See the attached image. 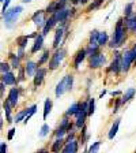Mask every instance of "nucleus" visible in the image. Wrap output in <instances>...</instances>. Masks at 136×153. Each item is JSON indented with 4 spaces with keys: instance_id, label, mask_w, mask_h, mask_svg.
Segmentation results:
<instances>
[{
    "instance_id": "1",
    "label": "nucleus",
    "mask_w": 136,
    "mask_h": 153,
    "mask_svg": "<svg viewBox=\"0 0 136 153\" xmlns=\"http://www.w3.org/2000/svg\"><path fill=\"white\" fill-rule=\"evenodd\" d=\"M127 32L128 29L124 23V19L120 18L116 23V27H114L113 32V37H112V41L109 42V47L110 48H120L121 45L125 42L127 40Z\"/></svg>"
},
{
    "instance_id": "2",
    "label": "nucleus",
    "mask_w": 136,
    "mask_h": 153,
    "mask_svg": "<svg viewBox=\"0 0 136 153\" xmlns=\"http://www.w3.org/2000/svg\"><path fill=\"white\" fill-rule=\"evenodd\" d=\"M22 11H23L22 6H15V7L8 8L6 13H3V21H4V25H6L7 29H11L15 25L16 19H18V16L21 15Z\"/></svg>"
},
{
    "instance_id": "3",
    "label": "nucleus",
    "mask_w": 136,
    "mask_h": 153,
    "mask_svg": "<svg viewBox=\"0 0 136 153\" xmlns=\"http://www.w3.org/2000/svg\"><path fill=\"white\" fill-rule=\"evenodd\" d=\"M72 85H74V75H65L56 86V90H54L56 97H60V96H63L65 92L72 90Z\"/></svg>"
},
{
    "instance_id": "4",
    "label": "nucleus",
    "mask_w": 136,
    "mask_h": 153,
    "mask_svg": "<svg viewBox=\"0 0 136 153\" xmlns=\"http://www.w3.org/2000/svg\"><path fill=\"white\" fill-rule=\"evenodd\" d=\"M64 56H65V51H64V49H61V48L60 49H56V52L51 56V60L48 63V68H49V70H56V68H59V66H60V63L63 62Z\"/></svg>"
},
{
    "instance_id": "5",
    "label": "nucleus",
    "mask_w": 136,
    "mask_h": 153,
    "mask_svg": "<svg viewBox=\"0 0 136 153\" xmlns=\"http://www.w3.org/2000/svg\"><path fill=\"white\" fill-rule=\"evenodd\" d=\"M135 62H136V52L133 51V48H132V49H129V51H125L123 53V62H121L123 71H125V73H127V71L131 68V66H132Z\"/></svg>"
},
{
    "instance_id": "6",
    "label": "nucleus",
    "mask_w": 136,
    "mask_h": 153,
    "mask_svg": "<svg viewBox=\"0 0 136 153\" xmlns=\"http://www.w3.org/2000/svg\"><path fill=\"white\" fill-rule=\"evenodd\" d=\"M106 64V56H105L102 52H98V53L93 55V56H89V67L90 68H101Z\"/></svg>"
},
{
    "instance_id": "7",
    "label": "nucleus",
    "mask_w": 136,
    "mask_h": 153,
    "mask_svg": "<svg viewBox=\"0 0 136 153\" xmlns=\"http://www.w3.org/2000/svg\"><path fill=\"white\" fill-rule=\"evenodd\" d=\"M121 62H123V53L120 52H116L114 53V57L112 60L110 66L108 67V73H113V74H118L123 71V66H121Z\"/></svg>"
},
{
    "instance_id": "8",
    "label": "nucleus",
    "mask_w": 136,
    "mask_h": 153,
    "mask_svg": "<svg viewBox=\"0 0 136 153\" xmlns=\"http://www.w3.org/2000/svg\"><path fill=\"white\" fill-rule=\"evenodd\" d=\"M32 21L38 29H44L45 23H46V18H45V10H40L37 13L33 14Z\"/></svg>"
},
{
    "instance_id": "9",
    "label": "nucleus",
    "mask_w": 136,
    "mask_h": 153,
    "mask_svg": "<svg viewBox=\"0 0 136 153\" xmlns=\"http://www.w3.org/2000/svg\"><path fill=\"white\" fill-rule=\"evenodd\" d=\"M65 4H67V0H54V1H52V3L46 7L45 13L54 14V13H57V11H60V10L65 8Z\"/></svg>"
},
{
    "instance_id": "10",
    "label": "nucleus",
    "mask_w": 136,
    "mask_h": 153,
    "mask_svg": "<svg viewBox=\"0 0 136 153\" xmlns=\"http://www.w3.org/2000/svg\"><path fill=\"white\" fill-rule=\"evenodd\" d=\"M64 30H65V27H63V26H59V27L56 29L54 38H53V48L54 49H59V47H60L61 41H63V37H64Z\"/></svg>"
},
{
    "instance_id": "11",
    "label": "nucleus",
    "mask_w": 136,
    "mask_h": 153,
    "mask_svg": "<svg viewBox=\"0 0 136 153\" xmlns=\"http://www.w3.org/2000/svg\"><path fill=\"white\" fill-rule=\"evenodd\" d=\"M18 99H19V89L18 88H11L8 92V96H7V100L11 104V107H16L18 104Z\"/></svg>"
},
{
    "instance_id": "12",
    "label": "nucleus",
    "mask_w": 136,
    "mask_h": 153,
    "mask_svg": "<svg viewBox=\"0 0 136 153\" xmlns=\"http://www.w3.org/2000/svg\"><path fill=\"white\" fill-rule=\"evenodd\" d=\"M78 149H79V141L74 140L71 142H65L61 153H78Z\"/></svg>"
},
{
    "instance_id": "13",
    "label": "nucleus",
    "mask_w": 136,
    "mask_h": 153,
    "mask_svg": "<svg viewBox=\"0 0 136 153\" xmlns=\"http://www.w3.org/2000/svg\"><path fill=\"white\" fill-rule=\"evenodd\" d=\"M46 73H48L46 68H42V67H40V68H38V71L35 73V75L33 76V83H34L35 88H37V86H40L42 82H44V78H45V75H46Z\"/></svg>"
},
{
    "instance_id": "14",
    "label": "nucleus",
    "mask_w": 136,
    "mask_h": 153,
    "mask_svg": "<svg viewBox=\"0 0 136 153\" xmlns=\"http://www.w3.org/2000/svg\"><path fill=\"white\" fill-rule=\"evenodd\" d=\"M38 68H40V67H38L37 63H34V62H32V60H27L25 64L26 76H34L35 73L38 71Z\"/></svg>"
},
{
    "instance_id": "15",
    "label": "nucleus",
    "mask_w": 136,
    "mask_h": 153,
    "mask_svg": "<svg viewBox=\"0 0 136 153\" xmlns=\"http://www.w3.org/2000/svg\"><path fill=\"white\" fill-rule=\"evenodd\" d=\"M1 82L6 83V85H11L14 86L15 83H18V78L15 76L14 73H6V74H1Z\"/></svg>"
},
{
    "instance_id": "16",
    "label": "nucleus",
    "mask_w": 136,
    "mask_h": 153,
    "mask_svg": "<svg viewBox=\"0 0 136 153\" xmlns=\"http://www.w3.org/2000/svg\"><path fill=\"white\" fill-rule=\"evenodd\" d=\"M56 25H57V21L54 19V16H53V15L49 16V18L46 19V23H45L44 29H42V33H41V34L45 37L46 34H49V32H51V30H52V29H53Z\"/></svg>"
},
{
    "instance_id": "17",
    "label": "nucleus",
    "mask_w": 136,
    "mask_h": 153,
    "mask_svg": "<svg viewBox=\"0 0 136 153\" xmlns=\"http://www.w3.org/2000/svg\"><path fill=\"white\" fill-rule=\"evenodd\" d=\"M42 47H44V36L38 34L37 37L34 38V44H33V47H32V53L40 52L42 49Z\"/></svg>"
},
{
    "instance_id": "18",
    "label": "nucleus",
    "mask_w": 136,
    "mask_h": 153,
    "mask_svg": "<svg viewBox=\"0 0 136 153\" xmlns=\"http://www.w3.org/2000/svg\"><path fill=\"white\" fill-rule=\"evenodd\" d=\"M86 56H87L86 49H79V51L76 52L75 57H74V67H75V68H78V67L82 64V62L86 59Z\"/></svg>"
},
{
    "instance_id": "19",
    "label": "nucleus",
    "mask_w": 136,
    "mask_h": 153,
    "mask_svg": "<svg viewBox=\"0 0 136 153\" xmlns=\"http://www.w3.org/2000/svg\"><path fill=\"white\" fill-rule=\"evenodd\" d=\"M64 145H65V140H64V138H56V141L52 143V146H51V152L52 153H61Z\"/></svg>"
},
{
    "instance_id": "20",
    "label": "nucleus",
    "mask_w": 136,
    "mask_h": 153,
    "mask_svg": "<svg viewBox=\"0 0 136 153\" xmlns=\"http://www.w3.org/2000/svg\"><path fill=\"white\" fill-rule=\"evenodd\" d=\"M124 23H125V26H127L128 30H131L132 33H135L136 34V15L135 14L131 15V16H128V18H125Z\"/></svg>"
},
{
    "instance_id": "21",
    "label": "nucleus",
    "mask_w": 136,
    "mask_h": 153,
    "mask_svg": "<svg viewBox=\"0 0 136 153\" xmlns=\"http://www.w3.org/2000/svg\"><path fill=\"white\" fill-rule=\"evenodd\" d=\"M98 34H99L98 30H93V32H91V34H90V40H89V47H91V48H101L98 45Z\"/></svg>"
},
{
    "instance_id": "22",
    "label": "nucleus",
    "mask_w": 136,
    "mask_h": 153,
    "mask_svg": "<svg viewBox=\"0 0 136 153\" xmlns=\"http://www.w3.org/2000/svg\"><path fill=\"white\" fill-rule=\"evenodd\" d=\"M79 111H80V102L76 101V102H74V104L70 105V108L67 109L65 115L67 116H76V114H78Z\"/></svg>"
},
{
    "instance_id": "23",
    "label": "nucleus",
    "mask_w": 136,
    "mask_h": 153,
    "mask_svg": "<svg viewBox=\"0 0 136 153\" xmlns=\"http://www.w3.org/2000/svg\"><path fill=\"white\" fill-rule=\"evenodd\" d=\"M8 56H10V64H11V67L19 70V68H21V57H19L18 55L12 53V52H11Z\"/></svg>"
},
{
    "instance_id": "24",
    "label": "nucleus",
    "mask_w": 136,
    "mask_h": 153,
    "mask_svg": "<svg viewBox=\"0 0 136 153\" xmlns=\"http://www.w3.org/2000/svg\"><path fill=\"white\" fill-rule=\"evenodd\" d=\"M135 94H136V88H129V89L123 94V97H121V102L125 104V102L131 101V99H133V96Z\"/></svg>"
},
{
    "instance_id": "25",
    "label": "nucleus",
    "mask_w": 136,
    "mask_h": 153,
    "mask_svg": "<svg viewBox=\"0 0 136 153\" xmlns=\"http://www.w3.org/2000/svg\"><path fill=\"white\" fill-rule=\"evenodd\" d=\"M120 120H121V119H116V120H114V123L112 124V127H110L109 134H108L109 140H113V138L116 137V134H117V131H118V127H120Z\"/></svg>"
},
{
    "instance_id": "26",
    "label": "nucleus",
    "mask_w": 136,
    "mask_h": 153,
    "mask_svg": "<svg viewBox=\"0 0 136 153\" xmlns=\"http://www.w3.org/2000/svg\"><path fill=\"white\" fill-rule=\"evenodd\" d=\"M3 109L4 112H6V119H7V123H12V118H11V109H12V107H11V104L8 102V100L6 99V101L3 102Z\"/></svg>"
},
{
    "instance_id": "27",
    "label": "nucleus",
    "mask_w": 136,
    "mask_h": 153,
    "mask_svg": "<svg viewBox=\"0 0 136 153\" xmlns=\"http://www.w3.org/2000/svg\"><path fill=\"white\" fill-rule=\"evenodd\" d=\"M52 107H53V102H52V100L51 99H46V100H45V104H44V120H46L48 115L51 114Z\"/></svg>"
},
{
    "instance_id": "28",
    "label": "nucleus",
    "mask_w": 136,
    "mask_h": 153,
    "mask_svg": "<svg viewBox=\"0 0 136 153\" xmlns=\"http://www.w3.org/2000/svg\"><path fill=\"white\" fill-rule=\"evenodd\" d=\"M109 37H108V33L106 32H99L98 34V45L99 47H105L106 44H109Z\"/></svg>"
},
{
    "instance_id": "29",
    "label": "nucleus",
    "mask_w": 136,
    "mask_h": 153,
    "mask_svg": "<svg viewBox=\"0 0 136 153\" xmlns=\"http://www.w3.org/2000/svg\"><path fill=\"white\" fill-rule=\"evenodd\" d=\"M26 116H27V108H26V109H22V111H19L18 114L15 115V118H14V122H15V123H21V122H25Z\"/></svg>"
},
{
    "instance_id": "30",
    "label": "nucleus",
    "mask_w": 136,
    "mask_h": 153,
    "mask_svg": "<svg viewBox=\"0 0 136 153\" xmlns=\"http://www.w3.org/2000/svg\"><path fill=\"white\" fill-rule=\"evenodd\" d=\"M49 55H51V52H49V49H45L44 51V53H42V56H41V59L37 62V64H38V67H41L42 64H45V63H49Z\"/></svg>"
},
{
    "instance_id": "31",
    "label": "nucleus",
    "mask_w": 136,
    "mask_h": 153,
    "mask_svg": "<svg viewBox=\"0 0 136 153\" xmlns=\"http://www.w3.org/2000/svg\"><path fill=\"white\" fill-rule=\"evenodd\" d=\"M29 38H30V34L29 36H19L16 38V44H18L19 48H26V44H27Z\"/></svg>"
},
{
    "instance_id": "32",
    "label": "nucleus",
    "mask_w": 136,
    "mask_h": 153,
    "mask_svg": "<svg viewBox=\"0 0 136 153\" xmlns=\"http://www.w3.org/2000/svg\"><path fill=\"white\" fill-rule=\"evenodd\" d=\"M35 112H37V104H33L32 107H29V108H27V116H26V119H25V122H23V123L27 124V122L32 119V116L35 114Z\"/></svg>"
},
{
    "instance_id": "33",
    "label": "nucleus",
    "mask_w": 136,
    "mask_h": 153,
    "mask_svg": "<svg viewBox=\"0 0 136 153\" xmlns=\"http://www.w3.org/2000/svg\"><path fill=\"white\" fill-rule=\"evenodd\" d=\"M133 15V3H128L124 7V16L128 18V16Z\"/></svg>"
},
{
    "instance_id": "34",
    "label": "nucleus",
    "mask_w": 136,
    "mask_h": 153,
    "mask_svg": "<svg viewBox=\"0 0 136 153\" xmlns=\"http://www.w3.org/2000/svg\"><path fill=\"white\" fill-rule=\"evenodd\" d=\"M99 146H101V141H95L90 145V148L87 149V153H98Z\"/></svg>"
},
{
    "instance_id": "35",
    "label": "nucleus",
    "mask_w": 136,
    "mask_h": 153,
    "mask_svg": "<svg viewBox=\"0 0 136 153\" xmlns=\"http://www.w3.org/2000/svg\"><path fill=\"white\" fill-rule=\"evenodd\" d=\"M102 1H104V0H94V1H93V3L90 4V6L87 7V8H86V13H91L93 10L98 8V7L102 4Z\"/></svg>"
},
{
    "instance_id": "36",
    "label": "nucleus",
    "mask_w": 136,
    "mask_h": 153,
    "mask_svg": "<svg viewBox=\"0 0 136 153\" xmlns=\"http://www.w3.org/2000/svg\"><path fill=\"white\" fill-rule=\"evenodd\" d=\"M65 134H68V131H67L65 127H61V126H59V127H57V130L54 131L56 138H64V135H65Z\"/></svg>"
},
{
    "instance_id": "37",
    "label": "nucleus",
    "mask_w": 136,
    "mask_h": 153,
    "mask_svg": "<svg viewBox=\"0 0 136 153\" xmlns=\"http://www.w3.org/2000/svg\"><path fill=\"white\" fill-rule=\"evenodd\" d=\"M49 131H51V127H49V124H46V123H44L42 124V127H41V130H40V137H46L48 134H49Z\"/></svg>"
},
{
    "instance_id": "38",
    "label": "nucleus",
    "mask_w": 136,
    "mask_h": 153,
    "mask_svg": "<svg viewBox=\"0 0 136 153\" xmlns=\"http://www.w3.org/2000/svg\"><path fill=\"white\" fill-rule=\"evenodd\" d=\"M10 68H11V64L7 63V62H1V64H0V70H1V74L10 73Z\"/></svg>"
},
{
    "instance_id": "39",
    "label": "nucleus",
    "mask_w": 136,
    "mask_h": 153,
    "mask_svg": "<svg viewBox=\"0 0 136 153\" xmlns=\"http://www.w3.org/2000/svg\"><path fill=\"white\" fill-rule=\"evenodd\" d=\"M94 111H95V100L90 99L89 100V116L94 114Z\"/></svg>"
},
{
    "instance_id": "40",
    "label": "nucleus",
    "mask_w": 136,
    "mask_h": 153,
    "mask_svg": "<svg viewBox=\"0 0 136 153\" xmlns=\"http://www.w3.org/2000/svg\"><path fill=\"white\" fill-rule=\"evenodd\" d=\"M25 74H26V71H25V67H21V68H19V76H18V82H23V81L26 79L25 78Z\"/></svg>"
},
{
    "instance_id": "41",
    "label": "nucleus",
    "mask_w": 136,
    "mask_h": 153,
    "mask_svg": "<svg viewBox=\"0 0 136 153\" xmlns=\"http://www.w3.org/2000/svg\"><path fill=\"white\" fill-rule=\"evenodd\" d=\"M15 133H16V128H10V130H8V134H7V140H8V141H11V140H12V138H14V135H15Z\"/></svg>"
},
{
    "instance_id": "42",
    "label": "nucleus",
    "mask_w": 136,
    "mask_h": 153,
    "mask_svg": "<svg viewBox=\"0 0 136 153\" xmlns=\"http://www.w3.org/2000/svg\"><path fill=\"white\" fill-rule=\"evenodd\" d=\"M74 140H76V138H75V133H74V131H71V133H68V137L65 138V142H71V141H74Z\"/></svg>"
},
{
    "instance_id": "43",
    "label": "nucleus",
    "mask_w": 136,
    "mask_h": 153,
    "mask_svg": "<svg viewBox=\"0 0 136 153\" xmlns=\"http://www.w3.org/2000/svg\"><path fill=\"white\" fill-rule=\"evenodd\" d=\"M10 1H11V0H4V3H3V8H1V13H6L7 10H8Z\"/></svg>"
},
{
    "instance_id": "44",
    "label": "nucleus",
    "mask_w": 136,
    "mask_h": 153,
    "mask_svg": "<svg viewBox=\"0 0 136 153\" xmlns=\"http://www.w3.org/2000/svg\"><path fill=\"white\" fill-rule=\"evenodd\" d=\"M0 153H7V145H6V142H1V143H0Z\"/></svg>"
},
{
    "instance_id": "45",
    "label": "nucleus",
    "mask_w": 136,
    "mask_h": 153,
    "mask_svg": "<svg viewBox=\"0 0 136 153\" xmlns=\"http://www.w3.org/2000/svg\"><path fill=\"white\" fill-rule=\"evenodd\" d=\"M16 55H18L21 59H23V56H25V48H19V49H18V53H16Z\"/></svg>"
},
{
    "instance_id": "46",
    "label": "nucleus",
    "mask_w": 136,
    "mask_h": 153,
    "mask_svg": "<svg viewBox=\"0 0 136 153\" xmlns=\"http://www.w3.org/2000/svg\"><path fill=\"white\" fill-rule=\"evenodd\" d=\"M4 90H6V83L1 82V85H0V93H1V96H4Z\"/></svg>"
},
{
    "instance_id": "47",
    "label": "nucleus",
    "mask_w": 136,
    "mask_h": 153,
    "mask_svg": "<svg viewBox=\"0 0 136 153\" xmlns=\"http://www.w3.org/2000/svg\"><path fill=\"white\" fill-rule=\"evenodd\" d=\"M71 3L72 4H79V3H82V0H71Z\"/></svg>"
},
{
    "instance_id": "48",
    "label": "nucleus",
    "mask_w": 136,
    "mask_h": 153,
    "mask_svg": "<svg viewBox=\"0 0 136 153\" xmlns=\"http://www.w3.org/2000/svg\"><path fill=\"white\" fill-rule=\"evenodd\" d=\"M37 153H49V150L48 149H41V150H38Z\"/></svg>"
},
{
    "instance_id": "49",
    "label": "nucleus",
    "mask_w": 136,
    "mask_h": 153,
    "mask_svg": "<svg viewBox=\"0 0 136 153\" xmlns=\"http://www.w3.org/2000/svg\"><path fill=\"white\" fill-rule=\"evenodd\" d=\"M110 94L112 96H118V94H121V92H118V90H117V92H112Z\"/></svg>"
},
{
    "instance_id": "50",
    "label": "nucleus",
    "mask_w": 136,
    "mask_h": 153,
    "mask_svg": "<svg viewBox=\"0 0 136 153\" xmlns=\"http://www.w3.org/2000/svg\"><path fill=\"white\" fill-rule=\"evenodd\" d=\"M105 94H106V90L104 89V90H102V92H101V94H99V97H104Z\"/></svg>"
},
{
    "instance_id": "51",
    "label": "nucleus",
    "mask_w": 136,
    "mask_h": 153,
    "mask_svg": "<svg viewBox=\"0 0 136 153\" xmlns=\"http://www.w3.org/2000/svg\"><path fill=\"white\" fill-rule=\"evenodd\" d=\"M90 0H82V4H86V3H89Z\"/></svg>"
},
{
    "instance_id": "52",
    "label": "nucleus",
    "mask_w": 136,
    "mask_h": 153,
    "mask_svg": "<svg viewBox=\"0 0 136 153\" xmlns=\"http://www.w3.org/2000/svg\"><path fill=\"white\" fill-rule=\"evenodd\" d=\"M23 3H30V1H32V0H22Z\"/></svg>"
},
{
    "instance_id": "53",
    "label": "nucleus",
    "mask_w": 136,
    "mask_h": 153,
    "mask_svg": "<svg viewBox=\"0 0 136 153\" xmlns=\"http://www.w3.org/2000/svg\"><path fill=\"white\" fill-rule=\"evenodd\" d=\"M133 51H135V52H136V45H135V47H133Z\"/></svg>"
},
{
    "instance_id": "54",
    "label": "nucleus",
    "mask_w": 136,
    "mask_h": 153,
    "mask_svg": "<svg viewBox=\"0 0 136 153\" xmlns=\"http://www.w3.org/2000/svg\"><path fill=\"white\" fill-rule=\"evenodd\" d=\"M0 1H1V3H4V0H0Z\"/></svg>"
},
{
    "instance_id": "55",
    "label": "nucleus",
    "mask_w": 136,
    "mask_h": 153,
    "mask_svg": "<svg viewBox=\"0 0 136 153\" xmlns=\"http://www.w3.org/2000/svg\"><path fill=\"white\" fill-rule=\"evenodd\" d=\"M135 153H136V152H135Z\"/></svg>"
}]
</instances>
